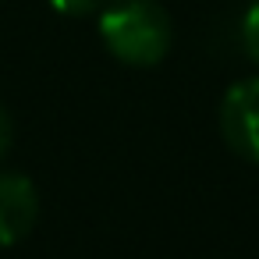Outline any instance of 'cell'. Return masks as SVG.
I'll list each match as a JSON object with an SVG mask.
<instances>
[{
    "mask_svg": "<svg viewBox=\"0 0 259 259\" xmlns=\"http://www.w3.org/2000/svg\"><path fill=\"white\" fill-rule=\"evenodd\" d=\"M100 36L124 64H160L170 50V18L156 0H110L100 11Z\"/></svg>",
    "mask_w": 259,
    "mask_h": 259,
    "instance_id": "cell-1",
    "label": "cell"
},
{
    "mask_svg": "<svg viewBox=\"0 0 259 259\" xmlns=\"http://www.w3.org/2000/svg\"><path fill=\"white\" fill-rule=\"evenodd\" d=\"M220 135L241 160L259 163V78H241L224 93Z\"/></svg>",
    "mask_w": 259,
    "mask_h": 259,
    "instance_id": "cell-2",
    "label": "cell"
},
{
    "mask_svg": "<svg viewBox=\"0 0 259 259\" xmlns=\"http://www.w3.org/2000/svg\"><path fill=\"white\" fill-rule=\"evenodd\" d=\"M39 220V192L25 174H0V245H18Z\"/></svg>",
    "mask_w": 259,
    "mask_h": 259,
    "instance_id": "cell-3",
    "label": "cell"
},
{
    "mask_svg": "<svg viewBox=\"0 0 259 259\" xmlns=\"http://www.w3.org/2000/svg\"><path fill=\"white\" fill-rule=\"evenodd\" d=\"M241 47L259 64V0H252L248 11H245V18H241Z\"/></svg>",
    "mask_w": 259,
    "mask_h": 259,
    "instance_id": "cell-4",
    "label": "cell"
},
{
    "mask_svg": "<svg viewBox=\"0 0 259 259\" xmlns=\"http://www.w3.org/2000/svg\"><path fill=\"white\" fill-rule=\"evenodd\" d=\"M50 4L61 11V15H75V18H85V15H100L110 0H50Z\"/></svg>",
    "mask_w": 259,
    "mask_h": 259,
    "instance_id": "cell-5",
    "label": "cell"
},
{
    "mask_svg": "<svg viewBox=\"0 0 259 259\" xmlns=\"http://www.w3.org/2000/svg\"><path fill=\"white\" fill-rule=\"evenodd\" d=\"M8 142H11V121H8V110L0 107V156H4Z\"/></svg>",
    "mask_w": 259,
    "mask_h": 259,
    "instance_id": "cell-6",
    "label": "cell"
}]
</instances>
